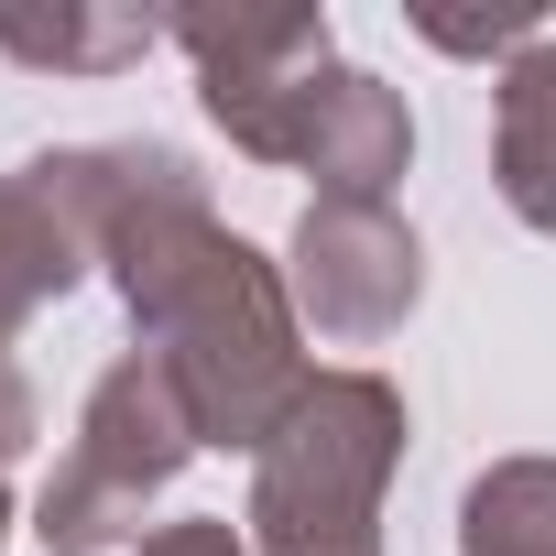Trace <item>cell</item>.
Instances as JSON below:
<instances>
[{"label":"cell","mask_w":556,"mask_h":556,"mask_svg":"<svg viewBox=\"0 0 556 556\" xmlns=\"http://www.w3.org/2000/svg\"><path fill=\"white\" fill-rule=\"evenodd\" d=\"M121 295H131V328L142 350L175 371L186 415L207 447H251L295 415L306 393V361H295V295L251 240H229L207 218V186L186 153L164 142H131V175H121V207H110V251Z\"/></svg>","instance_id":"1"},{"label":"cell","mask_w":556,"mask_h":556,"mask_svg":"<svg viewBox=\"0 0 556 556\" xmlns=\"http://www.w3.org/2000/svg\"><path fill=\"white\" fill-rule=\"evenodd\" d=\"M404 458V393L382 371H317L251 469V556H382V491Z\"/></svg>","instance_id":"2"},{"label":"cell","mask_w":556,"mask_h":556,"mask_svg":"<svg viewBox=\"0 0 556 556\" xmlns=\"http://www.w3.org/2000/svg\"><path fill=\"white\" fill-rule=\"evenodd\" d=\"M197 447H207V437H197V415H186L175 371H164L153 350L110 361V371H99V393H88V415H77L66 469H55V480H45V502H34V534H45L55 556H99V545L142 534V502H153Z\"/></svg>","instance_id":"3"},{"label":"cell","mask_w":556,"mask_h":556,"mask_svg":"<svg viewBox=\"0 0 556 556\" xmlns=\"http://www.w3.org/2000/svg\"><path fill=\"white\" fill-rule=\"evenodd\" d=\"M186 55H197V99H207V121L240 142V153H262V164H295V142H306V110H317V88L339 77V34H328V12H186V23H164Z\"/></svg>","instance_id":"4"},{"label":"cell","mask_w":556,"mask_h":556,"mask_svg":"<svg viewBox=\"0 0 556 556\" xmlns=\"http://www.w3.org/2000/svg\"><path fill=\"white\" fill-rule=\"evenodd\" d=\"M285 295H295V317H306L317 339L371 350V339H393V328L415 317L426 251H415V229H404L393 207L317 197V207L295 218V273H285Z\"/></svg>","instance_id":"5"},{"label":"cell","mask_w":556,"mask_h":556,"mask_svg":"<svg viewBox=\"0 0 556 556\" xmlns=\"http://www.w3.org/2000/svg\"><path fill=\"white\" fill-rule=\"evenodd\" d=\"M295 164L317 175V197L382 207V197H393V175L415 164V121H404V99H393L382 77L339 66V77L317 88V110H306V142H295Z\"/></svg>","instance_id":"6"},{"label":"cell","mask_w":556,"mask_h":556,"mask_svg":"<svg viewBox=\"0 0 556 556\" xmlns=\"http://www.w3.org/2000/svg\"><path fill=\"white\" fill-rule=\"evenodd\" d=\"M491 175H502V207H513L523 229H556V34H534V45L502 66Z\"/></svg>","instance_id":"7"},{"label":"cell","mask_w":556,"mask_h":556,"mask_svg":"<svg viewBox=\"0 0 556 556\" xmlns=\"http://www.w3.org/2000/svg\"><path fill=\"white\" fill-rule=\"evenodd\" d=\"M77 273H88V251L66 240V218L45 207V186L34 175H0V361H12V328L45 295H66Z\"/></svg>","instance_id":"8"},{"label":"cell","mask_w":556,"mask_h":556,"mask_svg":"<svg viewBox=\"0 0 556 556\" xmlns=\"http://www.w3.org/2000/svg\"><path fill=\"white\" fill-rule=\"evenodd\" d=\"M458 556H556V458H502L458 502Z\"/></svg>","instance_id":"9"},{"label":"cell","mask_w":556,"mask_h":556,"mask_svg":"<svg viewBox=\"0 0 556 556\" xmlns=\"http://www.w3.org/2000/svg\"><path fill=\"white\" fill-rule=\"evenodd\" d=\"M153 34L164 23H142V12H0V55H23V66H77V77H99V66H131V55H153Z\"/></svg>","instance_id":"10"},{"label":"cell","mask_w":556,"mask_h":556,"mask_svg":"<svg viewBox=\"0 0 556 556\" xmlns=\"http://www.w3.org/2000/svg\"><path fill=\"white\" fill-rule=\"evenodd\" d=\"M131 556H251V534H229L218 513H186V523H164V534H142Z\"/></svg>","instance_id":"11"},{"label":"cell","mask_w":556,"mask_h":556,"mask_svg":"<svg viewBox=\"0 0 556 556\" xmlns=\"http://www.w3.org/2000/svg\"><path fill=\"white\" fill-rule=\"evenodd\" d=\"M23 447H34V382L0 361V458H23Z\"/></svg>","instance_id":"12"},{"label":"cell","mask_w":556,"mask_h":556,"mask_svg":"<svg viewBox=\"0 0 556 556\" xmlns=\"http://www.w3.org/2000/svg\"><path fill=\"white\" fill-rule=\"evenodd\" d=\"M0 534H12V502H0Z\"/></svg>","instance_id":"13"}]
</instances>
